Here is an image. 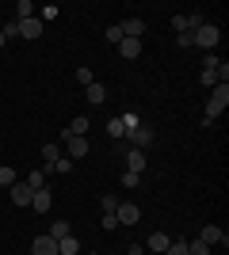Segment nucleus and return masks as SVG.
Instances as JSON below:
<instances>
[{
	"label": "nucleus",
	"mask_w": 229,
	"mask_h": 255,
	"mask_svg": "<svg viewBox=\"0 0 229 255\" xmlns=\"http://www.w3.org/2000/svg\"><path fill=\"white\" fill-rule=\"evenodd\" d=\"M226 107H229V84H214V88H210V99H207L203 118H207V122H218Z\"/></svg>",
	"instance_id": "1"
},
{
	"label": "nucleus",
	"mask_w": 229,
	"mask_h": 255,
	"mask_svg": "<svg viewBox=\"0 0 229 255\" xmlns=\"http://www.w3.org/2000/svg\"><path fill=\"white\" fill-rule=\"evenodd\" d=\"M218 42H222V27L218 23H203V27L191 34V46H199V50H214Z\"/></svg>",
	"instance_id": "2"
},
{
	"label": "nucleus",
	"mask_w": 229,
	"mask_h": 255,
	"mask_svg": "<svg viewBox=\"0 0 229 255\" xmlns=\"http://www.w3.org/2000/svg\"><path fill=\"white\" fill-rule=\"evenodd\" d=\"M126 137H130V149L145 152V149H149V145H153V141H157V133H153V129H149V126H145V122H142V126H138V129H130Z\"/></svg>",
	"instance_id": "3"
},
{
	"label": "nucleus",
	"mask_w": 229,
	"mask_h": 255,
	"mask_svg": "<svg viewBox=\"0 0 229 255\" xmlns=\"http://www.w3.org/2000/svg\"><path fill=\"white\" fill-rule=\"evenodd\" d=\"M199 240H203V244H210V248H214V244L226 248V244H229V233L222 229V225H203V229H199Z\"/></svg>",
	"instance_id": "4"
},
{
	"label": "nucleus",
	"mask_w": 229,
	"mask_h": 255,
	"mask_svg": "<svg viewBox=\"0 0 229 255\" xmlns=\"http://www.w3.org/2000/svg\"><path fill=\"white\" fill-rule=\"evenodd\" d=\"M115 217H119V225H138V221H142V206H134V202H119Z\"/></svg>",
	"instance_id": "5"
},
{
	"label": "nucleus",
	"mask_w": 229,
	"mask_h": 255,
	"mask_svg": "<svg viewBox=\"0 0 229 255\" xmlns=\"http://www.w3.org/2000/svg\"><path fill=\"white\" fill-rule=\"evenodd\" d=\"M61 141H65V149H69V160L88 156V137H73V133H61Z\"/></svg>",
	"instance_id": "6"
},
{
	"label": "nucleus",
	"mask_w": 229,
	"mask_h": 255,
	"mask_svg": "<svg viewBox=\"0 0 229 255\" xmlns=\"http://www.w3.org/2000/svg\"><path fill=\"white\" fill-rule=\"evenodd\" d=\"M31 255H57V240H54V236H34V240H31Z\"/></svg>",
	"instance_id": "7"
},
{
	"label": "nucleus",
	"mask_w": 229,
	"mask_h": 255,
	"mask_svg": "<svg viewBox=\"0 0 229 255\" xmlns=\"http://www.w3.org/2000/svg\"><path fill=\"white\" fill-rule=\"evenodd\" d=\"M38 34H42V19L38 15H31V19L19 23V38H27V42H38Z\"/></svg>",
	"instance_id": "8"
},
{
	"label": "nucleus",
	"mask_w": 229,
	"mask_h": 255,
	"mask_svg": "<svg viewBox=\"0 0 229 255\" xmlns=\"http://www.w3.org/2000/svg\"><path fill=\"white\" fill-rule=\"evenodd\" d=\"M8 194H11V202H15V206H31V194H34V191H31L23 179H15V183L8 187Z\"/></svg>",
	"instance_id": "9"
},
{
	"label": "nucleus",
	"mask_w": 229,
	"mask_h": 255,
	"mask_svg": "<svg viewBox=\"0 0 229 255\" xmlns=\"http://www.w3.org/2000/svg\"><path fill=\"white\" fill-rule=\"evenodd\" d=\"M50 206H54V191H46V187H42V191L31 194V210L34 213H50Z\"/></svg>",
	"instance_id": "10"
},
{
	"label": "nucleus",
	"mask_w": 229,
	"mask_h": 255,
	"mask_svg": "<svg viewBox=\"0 0 229 255\" xmlns=\"http://www.w3.org/2000/svg\"><path fill=\"white\" fill-rule=\"evenodd\" d=\"M168 244H172V236H168V233H149V240H145V252H153V255H164V248H168Z\"/></svg>",
	"instance_id": "11"
},
{
	"label": "nucleus",
	"mask_w": 229,
	"mask_h": 255,
	"mask_svg": "<svg viewBox=\"0 0 229 255\" xmlns=\"http://www.w3.org/2000/svg\"><path fill=\"white\" fill-rule=\"evenodd\" d=\"M119 57H126V61H134V57H142V38H122L119 46Z\"/></svg>",
	"instance_id": "12"
},
{
	"label": "nucleus",
	"mask_w": 229,
	"mask_h": 255,
	"mask_svg": "<svg viewBox=\"0 0 229 255\" xmlns=\"http://www.w3.org/2000/svg\"><path fill=\"white\" fill-rule=\"evenodd\" d=\"M122 38H142L145 34V19H138V15H130V19H122Z\"/></svg>",
	"instance_id": "13"
},
{
	"label": "nucleus",
	"mask_w": 229,
	"mask_h": 255,
	"mask_svg": "<svg viewBox=\"0 0 229 255\" xmlns=\"http://www.w3.org/2000/svg\"><path fill=\"white\" fill-rule=\"evenodd\" d=\"M42 160H46L42 168H54L57 160H61V145H57V141H46L42 145Z\"/></svg>",
	"instance_id": "14"
},
{
	"label": "nucleus",
	"mask_w": 229,
	"mask_h": 255,
	"mask_svg": "<svg viewBox=\"0 0 229 255\" xmlns=\"http://www.w3.org/2000/svg\"><path fill=\"white\" fill-rule=\"evenodd\" d=\"M57 255H80V240H76L73 233L61 236V240H57Z\"/></svg>",
	"instance_id": "15"
},
{
	"label": "nucleus",
	"mask_w": 229,
	"mask_h": 255,
	"mask_svg": "<svg viewBox=\"0 0 229 255\" xmlns=\"http://www.w3.org/2000/svg\"><path fill=\"white\" fill-rule=\"evenodd\" d=\"M126 171H138V175H142V171H145V152L126 149Z\"/></svg>",
	"instance_id": "16"
},
{
	"label": "nucleus",
	"mask_w": 229,
	"mask_h": 255,
	"mask_svg": "<svg viewBox=\"0 0 229 255\" xmlns=\"http://www.w3.org/2000/svg\"><path fill=\"white\" fill-rule=\"evenodd\" d=\"M84 99H88V103H107V88H103V84H88L84 88Z\"/></svg>",
	"instance_id": "17"
},
{
	"label": "nucleus",
	"mask_w": 229,
	"mask_h": 255,
	"mask_svg": "<svg viewBox=\"0 0 229 255\" xmlns=\"http://www.w3.org/2000/svg\"><path fill=\"white\" fill-rule=\"evenodd\" d=\"M88 126H92V122H88V115H76L73 122L65 126V133H73V137H84V133H88Z\"/></svg>",
	"instance_id": "18"
},
{
	"label": "nucleus",
	"mask_w": 229,
	"mask_h": 255,
	"mask_svg": "<svg viewBox=\"0 0 229 255\" xmlns=\"http://www.w3.org/2000/svg\"><path fill=\"white\" fill-rule=\"evenodd\" d=\"M23 183H27L31 191H42V187H46V171H42V168H34V171H31V175H27Z\"/></svg>",
	"instance_id": "19"
},
{
	"label": "nucleus",
	"mask_w": 229,
	"mask_h": 255,
	"mask_svg": "<svg viewBox=\"0 0 229 255\" xmlns=\"http://www.w3.org/2000/svg\"><path fill=\"white\" fill-rule=\"evenodd\" d=\"M31 15H34V4H31V0H19V4H15V23L31 19Z\"/></svg>",
	"instance_id": "20"
},
{
	"label": "nucleus",
	"mask_w": 229,
	"mask_h": 255,
	"mask_svg": "<svg viewBox=\"0 0 229 255\" xmlns=\"http://www.w3.org/2000/svg\"><path fill=\"white\" fill-rule=\"evenodd\" d=\"M172 31H176V34H191V19H187L184 11H180V15H172Z\"/></svg>",
	"instance_id": "21"
},
{
	"label": "nucleus",
	"mask_w": 229,
	"mask_h": 255,
	"mask_svg": "<svg viewBox=\"0 0 229 255\" xmlns=\"http://www.w3.org/2000/svg\"><path fill=\"white\" fill-rule=\"evenodd\" d=\"M76 84H80V88H88V84H96V73H92V69H88V65H80V69H76Z\"/></svg>",
	"instance_id": "22"
},
{
	"label": "nucleus",
	"mask_w": 229,
	"mask_h": 255,
	"mask_svg": "<svg viewBox=\"0 0 229 255\" xmlns=\"http://www.w3.org/2000/svg\"><path fill=\"white\" fill-rule=\"evenodd\" d=\"M119 122H122V129H126V133H130V129H138V126H142V118L134 115V111H126V115H119Z\"/></svg>",
	"instance_id": "23"
},
{
	"label": "nucleus",
	"mask_w": 229,
	"mask_h": 255,
	"mask_svg": "<svg viewBox=\"0 0 229 255\" xmlns=\"http://www.w3.org/2000/svg\"><path fill=\"white\" fill-rule=\"evenodd\" d=\"M187 255H210V244H203V240H187Z\"/></svg>",
	"instance_id": "24"
},
{
	"label": "nucleus",
	"mask_w": 229,
	"mask_h": 255,
	"mask_svg": "<svg viewBox=\"0 0 229 255\" xmlns=\"http://www.w3.org/2000/svg\"><path fill=\"white\" fill-rule=\"evenodd\" d=\"M122 187H126V191L142 187V175H138V171H122Z\"/></svg>",
	"instance_id": "25"
},
{
	"label": "nucleus",
	"mask_w": 229,
	"mask_h": 255,
	"mask_svg": "<svg viewBox=\"0 0 229 255\" xmlns=\"http://www.w3.org/2000/svg\"><path fill=\"white\" fill-rule=\"evenodd\" d=\"M15 183V171H11V164H0V187H11Z\"/></svg>",
	"instance_id": "26"
},
{
	"label": "nucleus",
	"mask_w": 229,
	"mask_h": 255,
	"mask_svg": "<svg viewBox=\"0 0 229 255\" xmlns=\"http://www.w3.org/2000/svg\"><path fill=\"white\" fill-rule=\"evenodd\" d=\"M107 133H111L115 141H122V137H126V129H122V122H119V118H111V122H107Z\"/></svg>",
	"instance_id": "27"
},
{
	"label": "nucleus",
	"mask_w": 229,
	"mask_h": 255,
	"mask_svg": "<svg viewBox=\"0 0 229 255\" xmlns=\"http://www.w3.org/2000/svg\"><path fill=\"white\" fill-rule=\"evenodd\" d=\"M46 236H54V240L69 236V221H57V225H50V233H46Z\"/></svg>",
	"instance_id": "28"
},
{
	"label": "nucleus",
	"mask_w": 229,
	"mask_h": 255,
	"mask_svg": "<svg viewBox=\"0 0 229 255\" xmlns=\"http://www.w3.org/2000/svg\"><path fill=\"white\" fill-rule=\"evenodd\" d=\"M164 255H187V240H172V244L164 248Z\"/></svg>",
	"instance_id": "29"
},
{
	"label": "nucleus",
	"mask_w": 229,
	"mask_h": 255,
	"mask_svg": "<svg viewBox=\"0 0 229 255\" xmlns=\"http://www.w3.org/2000/svg\"><path fill=\"white\" fill-rule=\"evenodd\" d=\"M0 34H4V38H19V23H15V19H8L4 27H0Z\"/></svg>",
	"instance_id": "30"
},
{
	"label": "nucleus",
	"mask_w": 229,
	"mask_h": 255,
	"mask_svg": "<svg viewBox=\"0 0 229 255\" xmlns=\"http://www.w3.org/2000/svg\"><path fill=\"white\" fill-rule=\"evenodd\" d=\"M99 206H103V213H115V210H119V198H115V194H103Z\"/></svg>",
	"instance_id": "31"
},
{
	"label": "nucleus",
	"mask_w": 229,
	"mask_h": 255,
	"mask_svg": "<svg viewBox=\"0 0 229 255\" xmlns=\"http://www.w3.org/2000/svg\"><path fill=\"white\" fill-rule=\"evenodd\" d=\"M57 15H61V8H57V4H46V8L38 11V19H57Z\"/></svg>",
	"instance_id": "32"
},
{
	"label": "nucleus",
	"mask_w": 229,
	"mask_h": 255,
	"mask_svg": "<svg viewBox=\"0 0 229 255\" xmlns=\"http://www.w3.org/2000/svg\"><path fill=\"white\" fill-rule=\"evenodd\" d=\"M107 42H115V46L122 42V27H119V23H111V27H107Z\"/></svg>",
	"instance_id": "33"
},
{
	"label": "nucleus",
	"mask_w": 229,
	"mask_h": 255,
	"mask_svg": "<svg viewBox=\"0 0 229 255\" xmlns=\"http://www.w3.org/2000/svg\"><path fill=\"white\" fill-rule=\"evenodd\" d=\"M99 229H119V217H115V213H103V217H99Z\"/></svg>",
	"instance_id": "34"
},
{
	"label": "nucleus",
	"mask_w": 229,
	"mask_h": 255,
	"mask_svg": "<svg viewBox=\"0 0 229 255\" xmlns=\"http://www.w3.org/2000/svg\"><path fill=\"white\" fill-rule=\"evenodd\" d=\"M54 171H61V175H65V171H73V160H69V156H61V160L54 164Z\"/></svg>",
	"instance_id": "35"
},
{
	"label": "nucleus",
	"mask_w": 229,
	"mask_h": 255,
	"mask_svg": "<svg viewBox=\"0 0 229 255\" xmlns=\"http://www.w3.org/2000/svg\"><path fill=\"white\" fill-rule=\"evenodd\" d=\"M4 42H8V38H4V34H0V50H4Z\"/></svg>",
	"instance_id": "36"
},
{
	"label": "nucleus",
	"mask_w": 229,
	"mask_h": 255,
	"mask_svg": "<svg viewBox=\"0 0 229 255\" xmlns=\"http://www.w3.org/2000/svg\"><path fill=\"white\" fill-rule=\"evenodd\" d=\"M96 255H99V252H96Z\"/></svg>",
	"instance_id": "37"
}]
</instances>
